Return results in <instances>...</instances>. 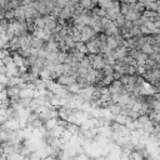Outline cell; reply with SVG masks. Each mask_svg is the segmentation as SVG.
I'll return each instance as SVG.
<instances>
[{
    "instance_id": "6da1fadb",
    "label": "cell",
    "mask_w": 160,
    "mask_h": 160,
    "mask_svg": "<svg viewBox=\"0 0 160 160\" xmlns=\"http://www.w3.org/2000/svg\"><path fill=\"white\" fill-rule=\"evenodd\" d=\"M140 53H143V54H145V55L150 56V55H153V54H154V48L145 43V44L140 48Z\"/></svg>"
},
{
    "instance_id": "7a4b0ae2",
    "label": "cell",
    "mask_w": 160,
    "mask_h": 160,
    "mask_svg": "<svg viewBox=\"0 0 160 160\" xmlns=\"http://www.w3.org/2000/svg\"><path fill=\"white\" fill-rule=\"evenodd\" d=\"M24 160H29V158H25V159H24Z\"/></svg>"
}]
</instances>
